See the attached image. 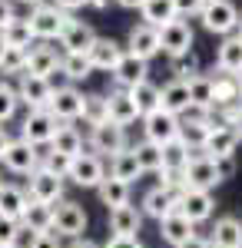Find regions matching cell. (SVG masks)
Instances as JSON below:
<instances>
[{"instance_id":"cell-44","label":"cell","mask_w":242,"mask_h":248,"mask_svg":"<svg viewBox=\"0 0 242 248\" xmlns=\"http://www.w3.org/2000/svg\"><path fill=\"white\" fill-rule=\"evenodd\" d=\"M17 106H20L17 90H14L7 79H0V123H10V119L17 116Z\"/></svg>"},{"instance_id":"cell-30","label":"cell","mask_w":242,"mask_h":248,"mask_svg":"<svg viewBox=\"0 0 242 248\" xmlns=\"http://www.w3.org/2000/svg\"><path fill=\"white\" fill-rule=\"evenodd\" d=\"M23 209H27V189L3 182V186H0V215H3V218H14V222H20Z\"/></svg>"},{"instance_id":"cell-2","label":"cell","mask_w":242,"mask_h":248,"mask_svg":"<svg viewBox=\"0 0 242 248\" xmlns=\"http://www.w3.org/2000/svg\"><path fill=\"white\" fill-rule=\"evenodd\" d=\"M86 212L80 202H70V199H60L53 205V232L63 235V238H83L86 232Z\"/></svg>"},{"instance_id":"cell-54","label":"cell","mask_w":242,"mask_h":248,"mask_svg":"<svg viewBox=\"0 0 242 248\" xmlns=\"http://www.w3.org/2000/svg\"><path fill=\"white\" fill-rule=\"evenodd\" d=\"M70 248H100L96 242H90V238H73V245Z\"/></svg>"},{"instance_id":"cell-4","label":"cell","mask_w":242,"mask_h":248,"mask_svg":"<svg viewBox=\"0 0 242 248\" xmlns=\"http://www.w3.org/2000/svg\"><path fill=\"white\" fill-rule=\"evenodd\" d=\"M179 182H183V189L209 192L212 186H219V179H216V162H212L206 153L189 155V162L183 166V172H179Z\"/></svg>"},{"instance_id":"cell-42","label":"cell","mask_w":242,"mask_h":248,"mask_svg":"<svg viewBox=\"0 0 242 248\" xmlns=\"http://www.w3.org/2000/svg\"><path fill=\"white\" fill-rule=\"evenodd\" d=\"M23 66H27V50H20V46H7V43H3V53H0V73H3V77H20Z\"/></svg>"},{"instance_id":"cell-6","label":"cell","mask_w":242,"mask_h":248,"mask_svg":"<svg viewBox=\"0 0 242 248\" xmlns=\"http://www.w3.org/2000/svg\"><path fill=\"white\" fill-rule=\"evenodd\" d=\"M40 159L43 155L37 153V146H30L23 139H10L3 155H0V162L7 166V172H14V175H30L34 169H40Z\"/></svg>"},{"instance_id":"cell-51","label":"cell","mask_w":242,"mask_h":248,"mask_svg":"<svg viewBox=\"0 0 242 248\" xmlns=\"http://www.w3.org/2000/svg\"><path fill=\"white\" fill-rule=\"evenodd\" d=\"M14 17H17V14H14V3H10V0H0V30H3Z\"/></svg>"},{"instance_id":"cell-26","label":"cell","mask_w":242,"mask_h":248,"mask_svg":"<svg viewBox=\"0 0 242 248\" xmlns=\"http://www.w3.org/2000/svg\"><path fill=\"white\" fill-rule=\"evenodd\" d=\"M50 153H60V155H70L73 159L76 153H83V136L76 126L70 123H56V133L50 139Z\"/></svg>"},{"instance_id":"cell-40","label":"cell","mask_w":242,"mask_h":248,"mask_svg":"<svg viewBox=\"0 0 242 248\" xmlns=\"http://www.w3.org/2000/svg\"><path fill=\"white\" fill-rule=\"evenodd\" d=\"M133 155H136V162H139V169L143 172H159L163 169V149L156 146V142H136L133 146Z\"/></svg>"},{"instance_id":"cell-52","label":"cell","mask_w":242,"mask_h":248,"mask_svg":"<svg viewBox=\"0 0 242 248\" xmlns=\"http://www.w3.org/2000/svg\"><path fill=\"white\" fill-rule=\"evenodd\" d=\"M53 7L67 10V14H73V10H80V7H86V0H53Z\"/></svg>"},{"instance_id":"cell-45","label":"cell","mask_w":242,"mask_h":248,"mask_svg":"<svg viewBox=\"0 0 242 248\" xmlns=\"http://www.w3.org/2000/svg\"><path fill=\"white\" fill-rule=\"evenodd\" d=\"M40 166H43L47 172H53V175H60V179H67V172H70V155L47 153L43 159H40Z\"/></svg>"},{"instance_id":"cell-11","label":"cell","mask_w":242,"mask_h":248,"mask_svg":"<svg viewBox=\"0 0 242 248\" xmlns=\"http://www.w3.org/2000/svg\"><path fill=\"white\" fill-rule=\"evenodd\" d=\"M50 83L43 77H34V73H20V83H17V99L27 106V109H47L50 106Z\"/></svg>"},{"instance_id":"cell-62","label":"cell","mask_w":242,"mask_h":248,"mask_svg":"<svg viewBox=\"0 0 242 248\" xmlns=\"http://www.w3.org/2000/svg\"><path fill=\"white\" fill-rule=\"evenodd\" d=\"M0 53H3V40H0Z\"/></svg>"},{"instance_id":"cell-59","label":"cell","mask_w":242,"mask_h":248,"mask_svg":"<svg viewBox=\"0 0 242 248\" xmlns=\"http://www.w3.org/2000/svg\"><path fill=\"white\" fill-rule=\"evenodd\" d=\"M236 40H239V43H242V20H239V33H236Z\"/></svg>"},{"instance_id":"cell-61","label":"cell","mask_w":242,"mask_h":248,"mask_svg":"<svg viewBox=\"0 0 242 248\" xmlns=\"http://www.w3.org/2000/svg\"><path fill=\"white\" fill-rule=\"evenodd\" d=\"M0 248H23V245H20V242H17V245H0Z\"/></svg>"},{"instance_id":"cell-14","label":"cell","mask_w":242,"mask_h":248,"mask_svg":"<svg viewBox=\"0 0 242 248\" xmlns=\"http://www.w3.org/2000/svg\"><path fill=\"white\" fill-rule=\"evenodd\" d=\"M242 142V126H212L209 136H206L203 153L209 159H223V155H232L236 146Z\"/></svg>"},{"instance_id":"cell-23","label":"cell","mask_w":242,"mask_h":248,"mask_svg":"<svg viewBox=\"0 0 242 248\" xmlns=\"http://www.w3.org/2000/svg\"><path fill=\"white\" fill-rule=\"evenodd\" d=\"M159 235H163V242H169V245L176 248L196 235V225L189 222L183 212H169L166 218H159Z\"/></svg>"},{"instance_id":"cell-46","label":"cell","mask_w":242,"mask_h":248,"mask_svg":"<svg viewBox=\"0 0 242 248\" xmlns=\"http://www.w3.org/2000/svg\"><path fill=\"white\" fill-rule=\"evenodd\" d=\"M20 222H14V218H3L0 215V245H17L20 242Z\"/></svg>"},{"instance_id":"cell-24","label":"cell","mask_w":242,"mask_h":248,"mask_svg":"<svg viewBox=\"0 0 242 248\" xmlns=\"http://www.w3.org/2000/svg\"><path fill=\"white\" fill-rule=\"evenodd\" d=\"M179 209V195L176 192H169V189H149L146 195H143V215H149V218H166L169 212H176Z\"/></svg>"},{"instance_id":"cell-41","label":"cell","mask_w":242,"mask_h":248,"mask_svg":"<svg viewBox=\"0 0 242 248\" xmlns=\"http://www.w3.org/2000/svg\"><path fill=\"white\" fill-rule=\"evenodd\" d=\"M163 149V169L169 172H183V166L189 162V149L183 146V139H173L166 146H159Z\"/></svg>"},{"instance_id":"cell-22","label":"cell","mask_w":242,"mask_h":248,"mask_svg":"<svg viewBox=\"0 0 242 248\" xmlns=\"http://www.w3.org/2000/svg\"><path fill=\"white\" fill-rule=\"evenodd\" d=\"M149 73L146 60H136L130 53H123V60L113 66V83H116V90H133L136 83H143Z\"/></svg>"},{"instance_id":"cell-3","label":"cell","mask_w":242,"mask_h":248,"mask_svg":"<svg viewBox=\"0 0 242 248\" xmlns=\"http://www.w3.org/2000/svg\"><path fill=\"white\" fill-rule=\"evenodd\" d=\"M199 17H203V27L209 33H223V37H229L239 27V10L232 0H206Z\"/></svg>"},{"instance_id":"cell-34","label":"cell","mask_w":242,"mask_h":248,"mask_svg":"<svg viewBox=\"0 0 242 248\" xmlns=\"http://www.w3.org/2000/svg\"><path fill=\"white\" fill-rule=\"evenodd\" d=\"M0 40L7 43V46H20V50H30L34 46V30H30V23L27 17H14L3 30H0Z\"/></svg>"},{"instance_id":"cell-58","label":"cell","mask_w":242,"mask_h":248,"mask_svg":"<svg viewBox=\"0 0 242 248\" xmlns=\"http://www.w3.org/2000/svg\"><path fill=\"white\" fill-rule=\"evenodd\" d=\"M20 3H30V7H37V3H43V0H20Z\"/></svg>"},{"instance_id":"cell-33","label":"cell","mask_w":242,"mask_h":248,"mask_svg":"<svg viewBox=\"0 0 242 248\" xmlns=\"http://www.w3.org/2000/svg\"><path fill=\"white\" fill-rule=\"evenodd\" d=\"M139 14H143V23L146 27H166L169 20H176V10H173V0H143L139 3Z\"/></svg>"},{"instance_id":"cell-43","label":"cell","mask_w":242,"mask_h":248,"mask_svg":"<svg viewBox=\"0 0 242 248\" xmlns=\"http://www.w3.org/2000/svg\"><path fill=\"white\" fill-rule=\"evenodd\" d=\"M169 70L176 73V79H189L199 73V57H196V50H186V53H176V57H169Z\"/></svg>"},{"instance_id":"cell-20","label":"cell","mask_w":242,"mask_h":248,"mask_svg":"<svg viewBox=\"0 0 242 248\" xmlns=\"http://www.w3.org/2000/svg\"><path fill=\"white\" fill-rule=\"evenodd\" d=\"M93 40H96L93 27L73 17L70 23H67V27H63V33H60V46H63L67 53H86Z\"/></svg>"},{"instance_id":"cell-5","label":"cell","mask_w":242,"mask_h":248,"mask_svg":"<svg viewBox=\"0 0 242 248\" xmlns=\"http://www.w3.org/2000/svg\"><path fill=\"white\" fill-rule=\"evenodd\" d=\"M67 179H70L73 186H83V189H96V186L106 179V166H103V159L93 155V153H76L73 159H70Z\"/></svg>"},{"instance_id":"cell-16","label":"cell","mask_w":242,"mask_h":248,"mask_svg":"<svg viewBox=\"0 0 242 248\" xmlns=\"http://www.w3.org/2000/svg\"><path fill=\"white\" fill-rule=\"evenodd\" d=\"M139 229H143V212L136 205L110 209V235L113 238H139Z\"/></svg>"},{"instance_id":"cell-57","label":"cell","mask_w":242,"mask_h":248,"mask_svg":"<svg viewBox=\"0 0 242 248\" xmlns=\"http://www.w3.org/2000/svg\"><path fill=\"white\" fill-rule=\"evenodd\" d=\"M86 3H90V7H96V10H106V7H110V0H86Z\"/></svg>"},{"instance_id":"cell-39","label":"cell","mask_w":242,"mask_h":248,"mask_svg":"<svg viewBox=\"0 0 242 248\" xmlns=\"http://www.w3.org/2000/svg\"><path fill=\"white\" fill-rule=\"evenodd\" d=\"M60 70L67 73L70 83H80V79H86L90 73H93V66H90V57H86V53H63Z\"/></svg>"},{"instance_id":"cell-50","label":"cell","mask_w":242,"mask_h":248,"mask_svg":"<svg viewBox=\"0 0 242 248\" xmlns=\"http://www.w3.org/2000/svg\"><path fill=\"white\" fill-rule=\"evenodd\" d=\"M103 248H143V242H139V238H113L110 235V242Z\"/></svg>"},{"instance_id":"cell-49","label":"cell","mask_w":242,"mask_h":248,"mask_svg":"<svg viewBox=\"0 0 242 248\" xmlns=\"http://www.w3.org/2000/svg\"><path fill=\"white\" fill-rule=\"evenodd\" d=\"M212 162H216V179H219V182H225V179H232V175H236V159H232V155L212 159Z\"/></svg>"},{"instance_id":"cell-8","label":"cell","mask_w":242,"mask_h":248,"mask_svg":"<svg viewBox=\"0 0 242 248\" xmlns=\"http://www.w3.org/2000/svg\"><path fill=\"white\" fill-rule=\"evenodd\" d=\"M56 133V119L47 109H30L20 123V139L30 146H50V139Z\"/></svg>"},{"instance_id":"cell-1","label":"cell","mask_w":242,"mask_h":248,"mask_svg":"<svg viewBox=\"0 0 242 248\" xmlns=\"http://www.w3.org/2000/svg\"><path fill=\"white\" fill-rule=\"evenodd\" d=\"M70 20L73 17H70L67 10L53 7V3H37L34 14L27 17V23H30V30H34V40H60L63 27H67Z\"/></svg>"},{"instance_id":"cell-9","label":"cell","mask_w":242,"mask_h":248,"mask_svg":"<svg viewBox=\"0 0 242 248\" xmlns=\"http://www.w3.org/2000/svg\"><path fill=\"white\" fill-rule=\"evenodd\" d=\"M63 182H67V179H60V175H53V172H47L40 166V169L30 172L27 195H30L34 202H43V205H56V202L63 199Z\"/></svg>"},{"instance_id":"cell-17","label":"cell","mask_w":242,"mask_h":248,"mask_svg":"<svg viewBox=\"0 0 242 248\" xmlns=\"http://www.w3.org/2000/svg\"><path fill=\"white\" fill-rule=\"evenodd\" d=\"M123 53H126V50L110 37H96L93 43H90V50H86L90 66H93V70H106V73H113V66L123 60Z\"/></svg>"},{"instance_id":"cell-55","label":"cell","mask_w":242,"mask_h":248,"mask_svg":"<svg viewBox=\"0 0 242 248\" xmlns=\"http://www.w3.org/2000/svg\"><path fill=\"white\" fill-rule=\"evenodd\" d=\"M116 3H120V7H126V10H136L143 0H116Z\"/></svg>"},{"instance_id":"cell-63","label":"cell","mask_w":242,"mask_h":248,"mask_svg":"<svg viewBox=\"0 0 242 248\" xmlns=\"http://www.w3.org/2000/svg\"><path fill=\"white\" fill-rule=\"evenodd\" d=\"M0 186H3V179H0Z\"/></svg>"},{"instance_id":"cell-10","label":"cell","mask_w":242,"mask_h":248,"mask_svg":"<svg viewBox=\"0 0 242 248\" xmlns=\"http://www.w3.org/2000/svg\"><path fill=\"white\" fill-rule=\"evenodd\" d=\"M143 129H146V142L166 146L173 139H179V116L166 113V109H153L143 116Z\"/></svg>"},{"instance_id":"cell-36","label":"cell","mask_w":242,"mask_h":248,"mask_svg":"<svg viewBox=\"0 0 242 248\" xmlns=\"http://www.w3.org/2000/svg\"><path fill=\"white\" fill-rule=\"evenodd\" d=\"M189 90V106H203V109H212V77L206 73H196V77L186 79Z\"/></svg>"},{"instance_id":"cell-47","label":"cell","mask_w":242,"mask_h":248,"mask_svg":"<svg viewBox=\"0 0 242 248\" xmlns=\"http://www.w3.org/2000/svg\"><path fill=\"white\" fill-rule=\"evenodd\" d=\"M206 7V0H173V10H176V17H199Z\"/></svg>"},{"instance_id":"cell-56","label":"cell","mask_w":242,"mask_h":248,"mask_svg":"<svg viewBox=\"0 0 242 248\" xmlns=\"http://www.w3.org/2000/svg\"><path fill=\"white\" fill-rule=\"evenodd\" d=\"M7 142H10V136H7V129L0 126V155H3V149H7Z\"/></svg>"},{"instance_id":"cell-60","label":"cell","mask_w":242,"mask_h":248,"mask_svg":"<svg viewBox=\"0 0 242 248\" xmlns=\"http://www.w3.org/2000/svg\"><path fill=\"white\" fill-rule=\"evenodd\" d=\"M236 83H239V93H242V73H239V77H236Z\"/></svg>"},{"instance_id":"cell-29","label":"cell","mask_w":242,"mask_h":248,"mask_svg":"<svg viewBox=\"0 0 242 248\" xmlns=\"http://www.w3.org/2000/svg\"><path fill=\"white\" fill-rule=\"evenodd\" d=\"M216 66H219V73H229V77H239L242 73V43L236 37H225L223 43H219Z\"/></svg>"},{"instance_id":"cell-38","label":"cell","mask_w":242,"mask_h":248,"mask_svg":"<svg viewBox=\"0 0 242 248\" xmlns=\"http://www.w3.org/2000/svg\"><path fill=\"white\" fill-rule=\"evenodd\" d=\"M130 93V99L136 103V109H139V116L153 113V109H159V86H153L149 79H143V83H136L133 90H126Z\"/></svg>"},{"instance_id":"cell-28","label":"cell","mask_w":242,"mask_h":248,"mask_svg":"<svg viewBox=\"0 0 242 248\" xmlns=\"http://www.w3.org/2000/svg\"><path fill=\"white\" fill-rule=\"evenodd\" d=\"M189 106V90H186V79H169L166 86L159 90V109L179 116Z\"/></svg>"},{"instance_id":"cell-15","label":"cell","mask_w":242,"mask_h":248,"mask_svg":"<svg viewBox=\"0 0 242 248\" xmlns=\"http://www.w3.org/2000/svg\"><path fill=\"white\" fill-rule=\"evenodd\" d=\"M212 209H216V202H212V192H199V189H183L179 192V209L192 225H199V222H206L209 215H212Z\"/></svg>"},{"instance_id":"cell-21","label":"cell","mask_w":242,"mask_h":248,"mask_svg":"<svg viewBox=\"0 0 242 248\" xmlns=\"http://www.w3.org/2000/svg\"><path fill=\"white\" fill-rule=\"evenodd\" d=\"M126 53L149 63V60L159 53V33H156V27H146V23L133 27L130 30V50H126Z\"/></svg>"},{"instance_id":"cell-25","label":"cell","mask_w":242,"mask_h":248,"mask_svg":"<svg viewBox=\"0 0 242 248\" xmlns=\"http://www.w3.org/2000/svg\"><path fill=\"white\" fill-rule=\"evenodd\" d=\"M106 109H110V123L123 126V129L139 119V109H136V103L130 99L126 90H113V93L106 96Z\"/></svg>"},{"instance_id":"cell-13","label":"cell","mask_w":242,"mask_h":248,"mask_svg":"<svg viewBox=\"0 0 242 248\" xmlns=\"http://www.w3.org/2000/svg\"><path fill=\"white\" fill-rule=\"evenodd\" d=\"M80 109H83V93H80L76 86L53 90L50 106H47V113L53 116L56 123H73V119H80Z\"/></svg>"},{"instance_id":"cell-19","label":"cell","mask_w":242,"mask_h":248,"mask_svg":"<svg viewBox=\"0 0 242 248\" xmlns=\"http://www.w3.org/2000/svg\"><path fill=\"white\" fill-rule=\"evenodd\" d=\"M20 229L30 232V235H40V232H53V205H43V202H34L27 195V209L20 215Z\"/></svg>"},{"instance_id":"cell-31","label":"cell","mask_w":242,"mask_h":248,"mask_svg":"<svg viewBox=\"0 0 242 248\" xmlns=\"http://www.w3.org/2000/svg\"><path fill=\"white\" fill-rule=\"evenodd\" d=\"M96 195H100V202H103L106 209L130 205V186H126V182H120V179H113V175H106V179L96 186Z\"/></svg>"},{"instance_id":"cell-53","label":"cell","mask_w":242,"mask_h":248,"mask_svg":"<svg viewBox=\"0 0 242 248\" xmlns=\"http://www.w3.org/2000/svg\"><path fill=\"white\" fill-rule=\"evenodd\" d=\"M176 248H212V245H209V238H199V235H192L189 242H183V245H176Z\"/></svg>"},{"instance_id":"cell-32","label":"cell","mask_w":242,"mask_h":248,"mask_svg":"<svg viewBox=\"0 0 242 248\" xmlns=\"http://www.w3.org/2000/svg\"><path fill=\"white\" fill-rule=\"evenodd\" d=\"M110 175H113V179H120V182H126V186H133V182L143 175V169H139V162H136L133 149H123V153L113 155V159H110Z\"/></svg>"},{"instance_id":"cell-7","label":"cell","mask_w":242,"mask_h":248,"mask_svg":"<svg viewBox=\"0 0 242 248\" xmlns=\"http://www.w3.org/2000/svg\"><path fill=\"white\" fill-rule=\"evenodd\" d=\"M90 149H93V155H116L123 153V149H130L126 146V129L123 126H116V123H100V126H93L90 129Z\"/></svg>"},{"instance_id":"cell-18","label":"cell","mask_w":242,"mask_h":248,"mask_svg":"<svg viewBox=\"0 0 242 248\" xmlns=\"http://www.w3.org/2000/svg\"><path fill=\"white\" fill-rule=\"evenodd\" d=\"M60 53H56L53 46H47V43H34L30 50H27V66H23V73H34V77H50L56 66H60Z\"/></svg>"},{"instance_id":"cell-12","label":"cell","mask_w":242,"mask_h":248,"mask_svg":"<svg viewBox=\"0 0 242 248\" xmlns=\"http://www.w3.org/2000/svg\"><path fill=\"white\" fill-rule=\"evenodd\" d=\"M156 33H159V50L169 53V57L192 50V27H189L186 20H179V17L169 20L166 27H159Z\"/></svg>"},{"instance_id":"cell-37","label":"cell","mask_w":242,"mask_h":248,"mask_svg":"<svg viewBox=\"0 0 242 248\" xmlns=\"http://www.w3.org/2000/svg\"><path fill=\"white\" fill-rule=\"evenodd\" d=\"M80 119H83V123H90V129H93V126H100V123H110L106 96H103V93L83 96V109H80Z\"/></svg>"},{"instance_id":"cell-35","label":"cell","mask_w":242,"mask_h":248,"mask_svg":"<svg viewBox=\"0 0 242 248\" xmlns=\"http://www.w3.org/2000/svg\"><path fill=\"white\" fill-rule=\"evenodd\" d=\"M239 99H242V93H239L236 77H229V73L212 77V109L216 106H229V103H239Z\"/></svg>"},{"instance_id":"cell-48","label":"cell","mask_w":242,"mask_h":248,"mask_svg":"<svg viewBox=\"0 0 242 248\" xmlns=\"http://www.w3.org/2000/svg\"><path fill=\"white\" fill-rule=\"evenodd\" d=\"M23 248H63V245H60V238L53 232H40V235H30V245Z\"/></svg>"},{"instance_id":"cell-27","label":"cell","mask_w":242,"mask_h":248,"mask_svg":"<svg viewBox=\"0 0 242 248\" xmlns=\"http://www.w3.org/2000/svg\"><path fill=\"white\" fill-rule=\"evenodd\" d=\"M209 245H212V248H242V222H239V218H232V215L219 218L216 229H212Z\"/></svg>"}]
</instances>
